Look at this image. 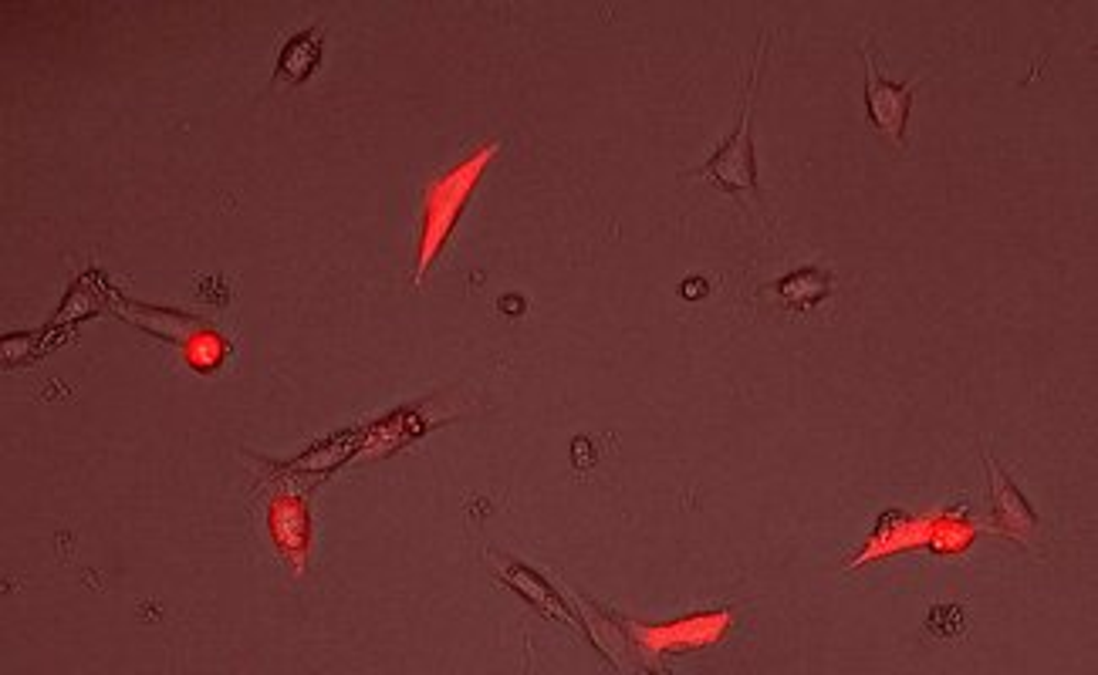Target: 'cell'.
<instances>
[{
    "instance_id": "6da1fadb",
    "label": "cell",
    "mask_w": 1098,
    "mask_h": 675,
    "mask_svg": "<svg viewBox=\"0 0 1098 675\" xmlns=\"http://www.w3.org/2000/svg\"><path fill=\"white\" fill-rule=\"evenodd\" d=\"M754 85H757V61L747 81V99H744V115L737 132L717 149V156L697 169V176L713 179L717 187L727 193H757V166H754V143H751V102H754Z\"/></svg>"
},
{
    "instance_id": "7a4b0ae2",
    "label": "cell",
    "mask_w": 1098,
    "mask_h": 675,
    "mask_svg": "<svg viewBox=\"0 0 1098 675\" xmlns=\"http://www.w3.org/2000/svg\"><path fill=\"white\" fill-rule=\"evenodd\" d=\"M862 55H865V105H868V115H873V125H879L896 146H902V132H906V119H909V105H912V88L920 85V78H912L906 85H892V81L883 78V68L876 65L873 44H865Z\"/></svg>"
},
{
    "instance_id": "3957f363",
    "label": "cell",
    "mask_w": 1098,
    "mask_h": 675,
    "mask_svg": "<svg viewBox=\"0 0 1098 675\" xmlns=\"http://www.w3.org/2000/svg\"><path fill=\"white\" fill-rule=\"evenodd\" d=\"M987 466H990V497H994V514H997V520H1000L1003 527H1008V530L1021 533V537L1034 533V530H1038V514L1028 507V500L1021 497V490L997 470L994 460H987Z\"/></svg>"
},
{
    "instance_id": "277c9868",
    "label": "cell",
    "mask_w": 1098,
    "mask_h": 675,
    "mask_svg": "<svg viewBox=\"0 0 1098 675\" xmlns=\"http://www.w3.org/2000/svg\"><path fill=\"white\" fill-rule=\"evenodd\" d=\"M480 162H484V159H477L470 169L456 172V179H450V183H443V193H446V200H443V196H436V200H433V206H430V237H426V250H423L426 257H423V260H430L433 247H436V244L446 237V227L453 223L456 210H461V196H464L467 183H474V172L480 169Z\"/></svg>"
},
{
    "instance_id": "5b68a950",
    "label": "cell",
    "mask_w": 1098,
    "mask_h": 675,
    "mask_svg": "<svg viewBox=\"0 0 1098 675\" xmlns=\"http://www.w3.org/2000/svg\"><path fill=\"white\" fill-rule=\"evenodd\" d=\"M318 61H322V31H318V27L314 31H301V34H295L285 44V52L278 58V75L288 78L291 85H298V81H304L318 68Z\"/></svg>"
},
{
    "instance_id": "8992f818",
    "label": "cell",
    "mask_w": 1098,
    "mask_h": 675,
    "mask_svg": "<svg viewBox=\"0 0 1098 675\" xmlns=\"http://www.w3.org/2000/svg\"><path fill=\"white\" fill-rule=\"evenodd\" d=\"M270 527H274V540L278 548L291 551V558H298V551L304 548V510L295 500H278L270 510Z\"/></svg>"
},
{
    "instance_id": "52a82bcc",
    "label": "cell",
    "mask_w": 1098,
    "mask_h": 675,
    "mask_svg": "<svg viewBox=\"0 0 1098 675\" xmlns=\"http://www.w3.org/2000/svg\"><path fill=\"white\" fill-rule=\"evenodd\" d=\"M825 291H829V278L821 274V270H814V267H805V270H798V274H791V278L781 281L785 304H791L798 311L814 307L821 297H825Z\"/></svg>"
},
{
    "instance_id": "ba28073f",
    "label": "cell",
    "mask_w": 1098,
    "mask_h": 675,
    "mask_svg": "<svg viewBox=\"0 0 1098 675\" xmlns=\"http://www.w3.org/2000/svg\"><path fill=\"white\" fill-rule=\"evenodd\" d=\"M927 628H930L936 639H960V635H964L967 621H964V611H960L956 605H936L930 611Z\"/></svg>"
},
{
    "instance_id": "9c48e42d",
    "label": "cell",
    "mask_w": 1098,
    "mask_h": 675,
    "mask_svg": "<svg viewBox=\"0 0 1098 675\" xmlns=\"http://www.w3.org/2000/svg\"><path fill=\"white\" fill-rule=\"evenodd\" d=\"M187 355H190L193 369H213V365L220 362V358H223V341H220L217 335H197V338L190 341Z\"/></svg>"
},
{
    "instance_id": "30bf717a",
    "label": "cell",
    "mask_w": 1098,
    "mask_h": 675,
    "mask_svg": "<svg viewBox=\"0 0 1098 675\" xmlns=\"http://www.w3.org/2000/svg\"><path fill=\"white\" fill-rule=\"evenodd\" d=\"M679 294H683V297H707V294H710V284H707L703 278H690V281H683Z\"/></svg>"
},
{
    "instance_id": "8fae6325",
    "label": "cell",
    "mask_w": 1098,
    "mask_h": 675,
    "mask_svg": "<svg viewBox=\"0 0 1098 675\" xmlns=\"http://www.w3.org/2000/svg\"><path fill=\"white\" fill-rule=\"evenodd\" d=\"M500 307H511L508 314H521V311H524V301H521V297H504V301H500Z\"/></svg>"
}]
</instances>
